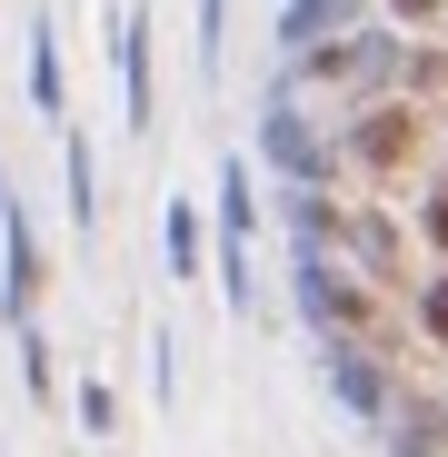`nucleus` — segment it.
Instances as JSON below:
<instances>
[{
	"label": "nucleus",
	"mask_w": 448,
	"mask_h": 457,
	"mask_svg": "<svg viewBox=\"0 0 448 457\" xmlns=\"http://www.w3.org/2000/svg\"><path fill=\"white\" fill-rule=\"evenodd\" d=\"M399 60H409L399 21H359V30L319 40L309 60H279V80H329L339 100H379V90H399Z\"/></svg>",
	"instance_id": "f257e3e1"
},
{
	"label": "nucleus",
	"mask_w": 448,
	"mask_h": 457,
	"mask_svg": "<svg viewBox=\"0 0 448 457\" xmlns=\"http://www.w3.org/2000/svg\"><path fill=\"white\" fill-rule=\"evenodd\" d=\"M259 170H269L279 189H329V179H339V149L319 139V120H299L289 80L259 100Z\"/></svg>",
	"instance_id": "f03ea898"
},
{
	"label": "nucleus",
	"mask_w": 448,
	"mask_h": 457,
	"mask_svg": "<svg viewBox=\"0 0 448 457\" xmlns=\"http://www.w3.org/2000/svg\"><path fill=\"white\" fill-rule=\"evenodd\" d=\"M289 298L309 319V338H368V288L329 249H289Z\"/></svg>",
	"instance_id": "7ed1b4c3"
},
{
	"label": "nucleus",
	"mask_w": 448,
	"mask_h": 457,
	"mask_svg": "<svg viewBox=\"0 0 448 457\" xmlns=\"http://www.w3.org/2000/svg\"><path fill=\"white\" fill-rule=\"evenodd\" d=\"M319 378H329V398H339L359 428H379V418L399 408V378H389V358L368 348V338H319Z\"/></svg>",
	"instance_id": "20e7f679"
},
{
	"label": "nucleus",
	"mask_w": 448,
	"mask_h": 457,
	"mask_svg": "<svg viewBox=\"0 0 448 457\" xmlns=\"http://www.w3.org/2000/svg\"><path fill=\"white\" fill-rule=\"evenodd\" d=\"M349 160L379 170V179L409 170V160H418V110H409V100H359V110H349Z\"/></svg>",
	"instance_id": "39448f33"
},
{
	"label": "nucleus",
	"mask_w": 448,
	"mask_h": 457,
	"mask_svg": "<svg viewBox=\"0 0 448 457\" xmlns=\"http://www.w3.org/2000/svg\"><path fill=\"white\" fill-rule=\"evenodd\" d=\"M0 319H11V328L40 319V228H30L21 209L0 219Z\"/></svg>",
	"instance_id": "423d86ee"
},
{
	"label": "nucleus",
	"mask_w": 448,
	"mask_h": 457,
	"mask_svg": "<svg viewBox=\"0 0 448 457\" xmlns=\"http://www.w3.org/2000/svg\"><path fill=\"white\" fill-rule=\"evenodd\" d=\"M110 70H120V110H130V129H149V120H160V90H149V21H139V11L110 21Z\"/></svg>",
	"instance_id": "0eeeda50"
},
{
	"label": "nucleus",
	"mask_w": 448,
	"mask_h": 457,
	"mask_svg": "<svg viewBox=\"0 0 448 457\" xmlns=\"http://www.w3.org/2000/svg\"><path fill=\"white\" fill-rule=\"evenodd\" d=\"M339 30H359V0H279V60H309L319 40H339Z\"/></svg>",
	"instance_id": "6e6552de"
},
{
	"label": "nucleus",
	"mask_w": 448,
	"mask_h": 457,
	"mask_svg": "<svg viewBox=\"0 0 448 457\" xmlns=\"http://www.w3.org/2000/svg\"><path fill=\"white\" fill-rule=\"evenodd\" d=\"M329 249H349L359 278H399V228L368 219V209H339V239H329Z\"/></svg>",
	"instance_id": "1a4fd4ad"
},
{
	"label": "nucleus",
	"mask_w": 448,
	"mask_h": 457,
	"mask_svg": "<svg viewBox=\"0 0 448 457\" xmlns=\"http://www.w3.org/2000/svg\"><path fill=\"white\" fill-rule=\"evenodd\" d=\"M60 209H70V228H100V170H90L80 129H60Z\"/></svg>",
	"instance_id": "9d476101"
},
{
	"label": "nucleus",
	"mask_w": 448,
	"mask_h": 457,
	"mask_svg": "<svg viewBox=\"0 0 448 457\" xmlns=\"http://www.w3.org/2000/svg\"><path fill=\"white\" fill-rule=\"evenodd\" d=\"M30 110L40 120H70V70H60V30L30 21Z\"/></svg>",
	"instance_id": "9b49d317"
},
{
	"label": "nucleus",
	"mask_w": 448,
	"mask_h": 457,
	"mask_svg": "<svg viewBox=\"0 0 448 457\" xmlns=\"http://www.w3.org/2000/svg\"><path fill=\"white\" fill-rule=\"evenodd\" d=\"M389 457H448V418L438 408H389Z\"/></svg>",
	"instance_id": "f8f14e48"
},
{
	"label": "nucleus",
	"mask_w": 448,
	"mask_h": 457,
	"mask_svg": "<svg viewBox=\"0 0 448 457\" xmlns=\"http://www.w3.org/2000/svg\"><path fill=\"white\" fill-rule=\"evenodd\" d=\"M160 249H170V278H199V249H209L199 199H170V219H160Z\"/></svg>",
	"instance_id": "ddd939ff"
},
{
	"label": "nucleus",
	"mask_w": 448,
	"mask_h": 457,
	"mask_svg": "<svg viewBox=\"0 0 448 457\" xmlns=\"http://www.w3.org/2000/svg\"><path fill=\"white\" fill-rule=\"evenodd\" d=\"M249 219H259V179H249V160H219V239H249Z\"/></svg>",
	"instance_id": "4468645a"
},
{
	"label": "nucleus",
	"mask_w": 448,
	"mask_h": 457,
	"mask_svg": "<svg viewBox=\"0 0 448 457\" xmlns=\"http://www.w3.org/2000/svg\"><path fill=\"white\" fill-rule=\"evenodd\" d=\"M21 388H30V398H40V408H50V398H60V368H50V338H40V319H30V328H21Z\"/></svg>",
	"instance_id": "2eb2a0df"
},
{
	"label": "nucleus",
	"mask_w": 448,
	"mask_h": 457,
	"mask_svg": "<svg viewBox=\"0 0 448 457\" xmlns=\"http://www.w3.org/2000/svg\"><path fill=\"white\" fill-rule=\"evenodd\" d=\"M70 408H80V428H90V437H110V428H120V398H110V378H80V398H70Z\"/></svg>",
	"instance_id": "dca6fc26"
},
{
	"label": "nucleus",
	"mask_w": 448,
	"mask_h": 457,
	"mask_svg": "<svg viewBox=\"0 0 448 457\" xmlns=\"http://www.w3.org/2000/svg\"><path fill=\"white\" fill-rule=\"evenodd\" d=\"M418 338H428V348H448V269H438V278H418Z\"/></svg>",
	"instance_id": "f3484780"
},
{
	"label": "nucleus",
	"mask_w": 448,
	"mask_h": 457,
	"mask_svg": "<svg viewBox=\"0 0 448 457\" xmlns=\"http://www.w3.org/2000/svg\"><path fill=\"white\" fill-rule=\"evenodd\" d=\"M149 398H160V408L180 398V338H149Z\"/></svg>",
	"instance_id": "a211bd4d"
},
{
	"label": "nucleus",
	"mask_w": 448,
	"mask_h": 457,
	"mask_svg": "<svg viewBox=\"0 0 448 457\" xmlns=\"http://www.w3.org/2000/svg\"><path fill=\"white\" fill-rule=\"evenodd\" d=\"M219 50H230V0H199V70H219Z\"/></svg>",
	"instance_id": "6ab92c4d"
},
{
	"label": "nucleus",
	"mask_w": 448,
	"mask_h": 457,
	"mask_svg": "<svg viewBox=\"0 0 448 457\" xmlns=\"http://www.w3.org/2000/svg\"><path fill=\"white\" fill-rule=\"evenodd\" d=\"M418 228H428V249H448V179L418 199Z\"/></svg>",
	"instance_id": "aec40b11"
},
{
	"label": "nucleus",
	"mask_w": 448,
	"mask_h": 457,
	"mask_svg": "<svg viewBox=\"0 0 448 457\" xmlns=\"http://www.w3.org/2000/svg\"><path fill=\"white\" fill-rule=\"evenodd\" d=\"M448 0H389V21H438Z\"/></svg>",
	"instance_id": "412c9836"
},
{
	"label": "nucleus",
	"mask_w": 448,
	"mask_h": 457,
	"mask_svg": "<svg viewBox=\"0 0 448 457\" xmlns=\"http://www.w3.org/2000/svg\"><path fill=\"white\" fill-rule=\"evenodd\" d=\"M0 219H11V170H0Z\"/></svg>",
	"instance_id": "4be33fe9"
}]
</instances>
